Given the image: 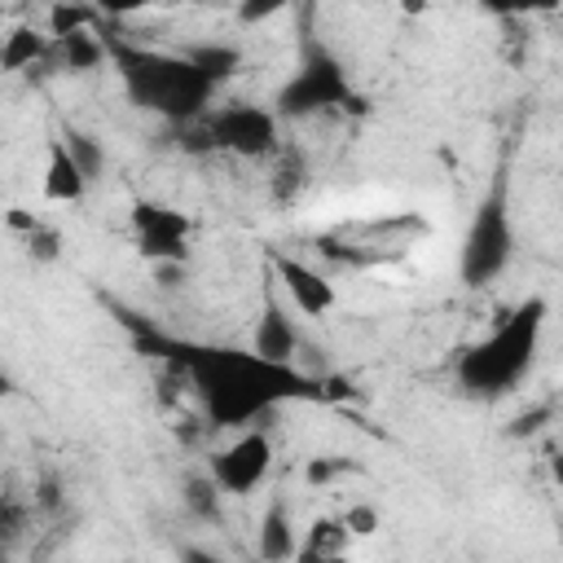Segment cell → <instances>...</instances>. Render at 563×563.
<instances>
[{"mask_svg": "<svg viewBox=\"0 0 563 563\" xmlns=\"http://www.w3.org/2000/svg\"><path fill=\"white\" fill-rule=\"evenodd\" d=\"M136 343L145 352L167 356L176 369H185L207 422L224 427V431H246L251 422H260L264 413L290 405V400H321L325 396V387L312 374H303L295 365H273L246 347L167 339L154 330H145Z\"/></svg>", "mask_w": 563, "mask_h": 563, "instance_id": "6da1fadb", "label": "cell"}, {"mask_svg": "<svg viewBox=\"0 0 563 563\" xmlns=\"http://www.w3.org/2000/svg\"><path fill=\"white\" fill-rule=\"evenodd\" d=\"M106 53H110V66L123 84V97L145 110V114H158L163 123L172 128H189L198 123L211 101H216V84L185 57V48H150V44H136L128 35H106Z\"/></svg>", "mask_w": 563, "mask_h": 563, "instance_id": "7a4b0ae2", "label": "cell"}, {"mask_svg": "<svg viewBox=\"0 0 563 563\" xmlns=\"http://www.w3.org/2000/svg\"><path fill=\"white\" fill-rule=\"evenodd\" d=\"M550 303L541 295L519 299L484 339L466 343L453 361V378L471 400H501L510 396L537 365L545 339Z\"/></svg>", "mask_w": 563, "mask_h": 563, "instance_id": "3957f363", "label": "cell"}, {"mask_svg": "<svg viewBox=\"0 0 563 563\" xmlns=\"http://www.w3.org/2000/svg\"><path fill=\"white\" fill-rule=\"evenodd\" d=\"M185 154H233V158H273L282 150V119L273 106L229 101L211 106L198 123L176 128Z\"/></svg>", "mask_w": 563, "mask_h": 563, "instance_id": "277c9868", "label": "cell"}, {"mask_svg": "<svg viewBox=\"0 0 563 563\" xmlns=\"http://www.w3.org/2000/svg\"><path fill=\"white\" fill-rule=\"evenodd\" d=\"M515 255V220H510V176L506 167H497L493 185L484 189V198L471 211L466 238L457 246V282L466 290H484L493 286Z\"/></svg>", "mask_w": 563, "mask_h": 563, "instance_id": "5b68a950", "label": "cell"}, {"mask_svg": "<svg viewBox=\"0 0 563 563\" xmlns=\"http://www.w3.org/2000/svg\"><path fill=\"white\" fill-rule=\"evenodd\" d=\"M273 110L282 123H295V119H312V114H330V110H365V97L352 88L343 57L330 44L308 40L299 53V66L277 88Z\"/></svg>", "mask_w": 563, "mask_h": 563, "instance_id": "8992f818", "label": "cell"}, {"mask_svg": "<svg viewBox=\"0 0 563 563\" xmlns=\"http://www.w3.org/2000/svg\"><path fill=\"white\" fill-rule=\"evenodd\" d=\"M273 471V435L264 427H246L238 431L224 449L211 453L207 475L224 488V497H251Z\"/></svg>", "mask_w": 563, "mask_h": 563, "instance_id": "52a82bcc", "label": "cell"}, {"mask_svg": "<svg viewBox=\"0 0 563 563\" xmlns=\"http://www.w3.org/2000/svg\"><path fill=\"white\" fill-rule=\"evenodd\" d=\"M136 251L154 264H180L189 260V216L163 202H136L132 207Z\"/></svg>", "mask_w": 563, "mask_h": 563, "instance_id": "ba28073f", "label": "cell"}, {"mask_svg": "<svg viewBox=\"0 0 563 563\" xmlns=\"http://www.w3.org/2000/svg\"><path fill=\"white\" fill-rule=\"evenodd\" d=\"M299 343H303V334H299L295 308L282 303L277 277L264 273V303H260V317H255V330H251V352H260L273 365H295Z\"/></svg>", "mask_w": 563, "mask_h": 563, "instance_id": "9c48e42d", "label": "cell"}, {"mask_svg": "<svg viewBox=\"0 0 563 563\" xmlns=\"http://www.w3.org/2000/svg\"><path fill=\"white\" fill-rule=\"evenodd\" d=\"M268 273L277 277L286 303H290L299 317H312V321H317V317H330V312H334L339 290H334V282H330L321 268H312V264H303V260H295V255L273 251V255H268Z\"/></svg>", "mask_w": 563, "mask_h": 563, "instance_id": "30bf717a", "label": "cell"}, {"mask_svg": "<svg viewBox=\"0 0 563 563\" xmlns=\"http://www.w3.org/2000/svg\"><path fill=\"white\" fill-rule=\"evenodd\" d=\"M299 545H303V537H299V528H295V519H290V506H286L282 497H273V501L264 506L260 532H255V554H260V563H295V559H299Z\"/></svg>", "mask_w": 563, "mask_h": 563, "instance_id": "8fae6325", "label": "cell"}, {"mask_svg": "<svg viewBox=\"0 0 563 563\" xmlns=\"http://www.w3.org/2000/svg\"><path fill=\"white\" fill-rule=\"evenodd\" d=\"M88 185H92V180H88V176L79 172V163L70 158L66 141L53 136V141H48V158H44V198H48V202H66V207H75V202H84Z\"/></svg>", "mask_w": 563, "mask_h": 563, "instance_id": "7c38bea8", "label": "cell"}, {"mask_svg": "<svg viewBox=\"0 0 563 563\" xmlns=\"http://www.w3.org/2000/svg\"><path fill=\"white\" fill-rule=\"evenodd\" d=\"M53 53V35L48 31H35V26H9L4 44H0V70L4 75H18V70H31L35 62H44Z\"/></svg>", "mask_w": 563, "mask_h": 563, "instance_id": "4fadbf2b", "label": "cell"}, {"mask_svg": "<svg viewBox=\"0 0 563 563\" xmlns=\"http://www.w3.org/2000/svg\"><path fill=\"white\" fill-rule=\"evenodd\" d=\"M185 57H189L216 88H224V84L242 70V48L229 44V40H194V44H185Z\"/></svg>", "mask_w": 563, "mask_h": 563, "instance_id": "5bb4252c", "label": "cell"}, {"mask_svg": "<svg viewBox=\"0 0 563 563\" xmlns=\"http://www.w3.org/2000/svg\"><path fill=\"white\" fill-rule=\"evenodd\" d=\"M180 506L189 519L198 523H224V488L202 471V475H185L180 484Z\"/></svg>", "mask_w": 563, "mask_h": 563, "instance_id": "9a60e30c", "label": "cell"}, {"mask_svg": "<svg viewBox=\"0 0 563 563\" xmlns=\"http://www.w3.org/2000/svg\"><path fill=\"white\" fill-rule=\"evenodd\" d=\"M53 53L62 57V66L66 70H97L101 62H110V53H106V35H97V31H79V35H70V40H53Z\"/></svg>", "mask_w": 563, "mask_h": 563, "instance_id": "2e32d148", "label": "cell"}, {"mask_svg": "<svg viewBox=\"0 0 563 563\" xmlns=\"http://www.w3.org/2000/svg\"><path fill=\"white\" fill-rule=\"evenodd\" d=\"M62 141H66V150H70V158L79 163V172L88 176V180H97L101 172H106V145L92 136V132H84V128H75V123H66L62 132H57Z\"/></svg>", "mask_w": 563, "mask_h": 563, "instance_id": "e0dca14e", "label": "cell"}, {"mask_svg": "<svg viewBox=\"0 0 563 563\" xmlns=\"http://www.w3.org/2000/svg\"><path fill=\"white\" fill-rule=\"evenodd\" d=\"M79 31H92V9H79V4H53L48 9V35L53 40H70Z\"/></svg>", "mask_w": 563, "mask_h": 563, "instance_id": "ac0fdd59", "label": "cell"}, {"mask_svg": "<svg viewBox=\"0 0 563 563\" xmlns=\"http://www.w3.org/2000/svg\"><path fill=\"white\" fill-rule=\"evenodd\" d=\"M339 523L347 528V537H374V532H378V510L356 501V506H347V515H343Z\"/></svg>", "mask_w": 563, "mask_h": 563, "instance_id": "d6986e66", "label": "cell"}, {"mask_svg": "<svg viewBox=\"0 0 563 563\" xmlns=\"http://www.w3.org/2000/svg\"><path fill=\"white\" fill-rule=\"evenodd\" d=\"M31 255H35V260H57V233L44 229L40 220H35V229H31Z\"/></svg>", "mask_w": 563, "mask_h": 563, "instance_id": "ffe728a7", "label": "cell"}, {"mask_svg": "<svg viewBox=\"0 0 563 563\" xmlns=\"http://www.w3.org/2000/svg\"><path fill=\"white\" fill-rule=\"evenodd\" d=\"M339 471H347V466H343V462H334V457H317V462H308V466H303V479H308V484H325V479H334Z\"/></svg>", "mask_w": 563, "mask_h": 563, "instance_id": "44dd1931", "label": "cell"}, {"mask_svg": "<svg viewBox=\"0 0 563 563\" xmlns=\"http://www.w3.org/2000/svg\"><path fill=\"white\" fill-rule=\"evenodd\" d=\"M176 563H229V559L216 554L211 545H180L176 550Z\"/></svg>", "mask_w": 563, "mask_h": 563, "instance_id": "7402d4cb", "label": "cell"}, {"mask_svg": "<svg viewBox=\"0 0 563 563\" xmlns=\"http://www.w3.org/2000/svg\"><path fill=\"white\" fill-rule=\"evenodd\" d=\"M541 418H550V409H537V413H523V418H519V422H515L510 431H515V435H523V431H537V427H541Z\"/></svg>", "mask_w": 563, "mask_h": 563, "instance_id": "603a6c76", "label": "cell"}, {"mask_svg": "<svg viewBox=\"0 0 563 563\" xmlns=\"http://www.w3.org/2000/svg\"><path fill=\"white\" fill-rule=\"evenodd\" d=\"M550 479L563 488V449H554V453H550Z\"/></svg>", "mask_w": 563, "mask_h": 563, "instance_id": "cb8c5ba5", "label": "cell"}, {"mask_svg": "<svg viewBox=\"0 0 563 563\" xmlns=\"http://www.w3.org/2000/svg\"><path fill=\"white\" fill-rule=\"evenodd\" d=\"M123 563H132V559H123Z\"/></svg>", "mask_w": 563, "mask_h": 563, "instance_id": "d4e9b609", "label": "cell"}]
</instances>
